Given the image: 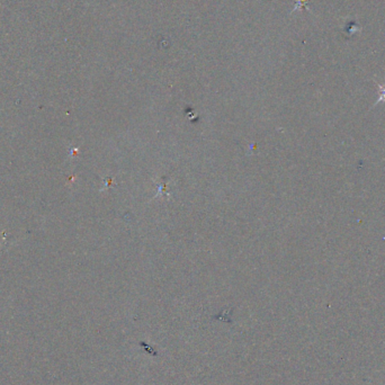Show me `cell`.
Returning <instances> with one entry per match:
<instances>
[{"mask_svg": "<svg viewBox=\"0 0 385 385\" xmlns=\"http://www.w3.org/2000/svg\"><path fill=\"white\" fill-rule=\"evenodd\" d=\"M378 87L380 88V98L378 99L376 104H379L380 102H385V84H378Z\"/></svg>", "mask_w": 385, "mask_h": 385, "instance_id": "obj_1", "label": "cell"}]
</instances>
